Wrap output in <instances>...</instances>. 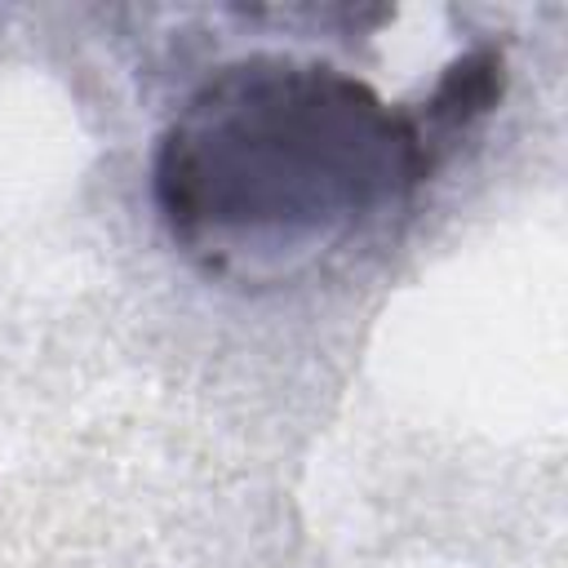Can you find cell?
<instances>
[{
  "label": "cell",
  "mask_w": 568,
  "mask_h": 568,
  "mask_svg": "<svg viewBox=\"0 0 568 568\" xmlns=\"http://www.w3.org/2000/svg\"><path fill=\"white\" fill-rule=\"evenodd\" d=\"M426 169L417 124L364 80L248 58L200 84L160 133L151 191L186 244L280 248L395 204Z\"/></svg>",
  "instance_id": "1"
},
{
  "label": "cell",
  "mask_w": 568,
  "mask_h": 568,
  "mask_svg": "<svg viewBox=\"0 0 568 568\" xmlns=\"http://www.w3.org/2000/svg\"><path fill=\"white\" fill-rule=\"evenodd\" d=\"M501 93V53L497 49H475L466 58H457L444 80L435 84V93L426 98V120H413L426 151L435 138L457 133L462 124H470L475 115H484Z\"/></svg>",
  "instance_id": "2"
}]
</instances>
